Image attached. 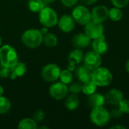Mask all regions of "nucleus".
Here are the masks:
<instances>
[{
	"instance_id": "obj_1",
	"label": "nucleus",
	"mask_w": 129,
	"mask_h": 129,
	"mask_svg": "<svg viewBox=\"0 0 129 129\" xmlns=\"http://www.w3.org/2000/svg\"><path fill=\"white\" fill-rule=\"evenodd\" d=\"M23 44L29 48H36L40 46L43 42V35L39 29H29L26 30L21 36Z\"/></svg>"
},
{
	"instance_id": "obj_2",
	"label": "nucleus",
	"mask_w": 129,
	"mask_h": 129,
	"mask_svg": "<svg viewBox=\"0 0 129 129\" xmlns=\"http://www.w3.org/2000/svg\"><path fill=\"white\" fill-rule=\"evenodd\" d=\"M113 76L109 69L99 67L92 70L91 80L99 87H106L111 84Z\"/></svg>"
},
{
	"instance_id": "obj_3",
	"label": "nucleus",
	"mask_w": 129,
	"mask_h": 129,
	"mask_svg": "<svg viewBox=\"0 0 129 129\" xmlns=\"http://www.w3.org/2000/svg\"><path fill=\"white\" fill-rule=\"evenodd\" d=\"M90 119L91 122L96 126L104 127L110 122L111 117L110 112L104 108V106H102L92 108L90 113Z\"/></svg>"
},
{
	"instance_id": "obj_4",
	"label": "nucleus",
	"mask_w": 129,
	"mask_h": 129,
	"mask_svg": "<svg viewBox=\"0 0 129 129\" xmlns=\"http://www.w3.org/2000/svg\"><path fill=\"white\" fill-rule=\"evenodd\" d=\"M18 61V55L16 50L9 45H5L0 48V63L8 67H12Z\"/></svg>"
},
{
	"instance_id": "obj_5",
	"label": "nucleus",
	"mask_w": 129,
	"mask_h": 129,
	"mask_svg": "<svg viewBox=\"0 0 129 129\" xmlns=\"http://www.w3.org/2000/svg\"><path fill=\"white\" fill-rule=\"evenodd\" d=\"M39 20L42 26L49 28L57 23L58 17L54 10L48 7H44L39 11Z\"/></svg>"
},
{
	"instance_id": "obj_6",
	"label": "nucleus",
	"mask_w": 129,
	"mask_h": 129,
	"mask_svg": "<svg viewBox=\"0 0 129 129\" xmlns=\"http://www.w3.org/2000/svg\"><path fill=\"white\" fill-rule=\"evenodd\" d=\"M72 17L75 20L76 23L83 26L91 20L90 11L86 7L82 5H79L73 8L72 11Z\"/></svg>"
},
{
	"instance_id": "obj_7",
	"label": "nucleus",
	"mask_w": 129,
	"mask_h": 129,
	"mask_svg": "<svg viewBox=\"0 0 129 129\" xmlns=\"http://www.w3.org/2000/svg\"><path fill=\"white\" fill-rule=\"evenodd\" d=\"M60 67L54 63H49L45 66L42 70V77L47 82H54L57 81L60 74Z\"/></svg>"
},
{
	"instance_id": "obj_8",
	"label": "nucleus",
	"mask_w": 129,
	"mask_h": 129,
	"mask_svg": "<svg viewBox=\"0 0 129 129\" xmlns=\"http://www.w3.org/2000/svg\"><path fill=\"white\" fill-rule=\"evenodd\" d=\"M85 33L91 39H98L104 34V26L102 23L91 20L85 25Z\"/></svg>"
},
{
	"instance_id": "obj_9",
	"label": "nucleus",
	"mask_w": 129,
	"mask_h": 129,
	"mask_svg": "<svg viewBox=\"0 0 129 129\" xmlns=\"http://www.w3.org/2000/svg\"><path fill=\"white\" fill-rule=\"evenodd\" d=\"M68 91L69 90L67 85L61 82H55L49 88L50 96L57 101H60L65 98L68 94Z\"/></svg>"
},
{
	"instance_id": "obj_10",
	"label": "nucleus",
	"mask_w": 129,
	"mask_h": 129,
	"mask_svg": "<svg viewBox=\"0 0 129 129\" xmlns=\"http://www.w3.org/2000/svg\"><path fill=\"white\" fill-rule=\"evenodd\" d=\"M83 62L85 66H86L90 70H94L96 68L101 67L102 59L101 54L95 52L94 51H91L84 55Z\"/></svg>"
},
{
	"instance_id": "obj_11",
	"label": "nucleus",
	"mask_w": 129,
	"mask_h": 129,
	"mask_svg": "<svg viewBox=\"0 0 129 129\" xmlns=\"http://www.w3.org/2000/svg\"><path fill=\"white\" fill-rule=\"evenodd\" d=\"M91 16L92 20L104 23L109 18V9L105 5H98L91 10Z\"/></svg>"
},
{
	"instance_id": "obj_12",
	"label": "nucleus",
	"mask_w": 129,
	"mask_h": 129,
	"mask_svg": "<svg viewBox=\"0 0 129 129\" xmlns=\"http://www.w3.org/2000/svg\"><path fill=\"white\" fill-rule=\"evenodd\" d=\"M59 29L63 33H70L73 31L76 26V21L72 15L63 14L58 19L57 23Z\"/></svg>"
},
{
	"instance_id": "obj_13",
	"label": "nucleus",
	"mask_w": 129,
	"mask_h": 129,
	"mask_svg": "<svg viewBox=\"0 0 129 129\" xmlns=\"http://www.w3.org/2000/svg\"><path fill=\"white\" fill-rule=\"evenodd\" d=\"M105 97V102L112 106H116L118 105L120 101L124 98L123 93L116 88H113L109 90L107 93Z\"/></svg>"
},
{
	"instance_id": "obj_14",
	"label": "nucleus",
	"mask_w": 129,
	"mask_h": 129,
	"mask_svg": "<svg viewBox=\"0 0 129 129\" xmlns=\"http://www.w3.org/2000/svg\"><path fill=\"white\" fill-rule=\"evenodd\" d=\"M90 43L91 39L85 33H78L72 39V44L75 48H85L90 45Z\"/></svg>"
},
{
	"instance_id": "obj_15",
	"label": "nucleus",
	"mask_w": 129,
	"mask_h": 129,
	"mask_svg": "<svg viewBox=\"0 0 129 129\" xmlns=\"http://www.w3.org/2000/svg\"><path fill=\"white\" fill-rule=\"evenodd\" d=\"M92 48L93 51L102 55L107 52L108 51V44L106 41V37L104 34L101 36L99 38L93 39L92 42Z\"/></svg>"
},
{
	"instance_id": "obj_16",
	"label": "nucleus",
	"mask_w": 129,
	"mask_h": 129,
	"mask_svg": "<svg viewBox=\"0 0 129 129\" xmlns=\"http://www.w3.org/2000/svg\"><path fill=\"white\" fill-rule=\"evenodd\" d=\"M92 70L88 68L86 66H79L76 70V76L81 83H85L91 80Z\"/></svg>"
},
{
	"instance_id": "obj_17",
	"label": "nucleus",
	"mask_w": 129,
	"mask_h": 129,
	"mask_svg": "<svg viewBox=\"0 0 129 129\" xmlns=\"http://www.w3.org/2000/svg\"><path fill=\"white\" fill-rule=\"evenodd\" d=\"M88 104L91 108L102 107L105 104V97L99 93L94 92L92 94L88 95Z\"/></svg>"
},
{
	"instance_id": "obj_18",
	"label": "nucleus",
	"mask_w": 129,
	"mask_h": 129,
	"mask_svg": "<svg viewBox=\"0 0 129 129\" xmlns=\"http://www.w3.org/2000/svg\"><path fill=\"white\" fill-rule=\"evenodd\" d=\"M11 69V73L10 75V78L12 79H15L17 77H21L23 76L26 72V65L24 63L22 62H17L12 67Z\"/></svg>"
},
{
	"instance_id": "obj_19",
	"label": "nucleus",
	"mask_w": 129,
	"mask_h": 129,
	"mask_svg": "<svg viewBox=\"0 0 129 129\" xmlns=\"http://www.w3.org/2000/svg\"><path fill=\"white\" fill-rule=\"evenodd\" d=\"M84 54L82 49L75 48L73 50L68 56V63H73L75 64H79L82 61H83Z\"/></svg>"
},
{
	"instance_id": "obj_20",
	"label": "nucleus",
	"mask_w": 129,
	"mask_h": 129,
	"mask_svg": "<svg viewBox=\"0 0 129 129\" xmlns=\"http://www.w3.org/2000/svg\"><path fill=\"white\" fill-rule=\"evenodd\" d=\"M79 106V101L77 94H72L65 101V107L69 110H75Z\"/></svg>"
},
{
	"instance_id": "obj_21",
	"label": "nucleus",
	"mask_w": 129,
	"mask_h": 129,
	"mask_svg": "<svg viewBox=\"0 0 129 129\" xmlns=\"http://www.w3.org/2000/svg\"><path fill=\"white\" fill-rule=\"evenodd\" d=\"M43 42L46 46L49 48H53L57 45L58 40H57V37L56 36V35L48 32L46 34L43 36Z\"/></svg>"
},
{
	"instance_id": "obj_22",
	"label": "nucleus",
	"mask_w": 129,
	"mask_h": 129,
	"mask_svg": "<svg viewBox=\"0 0 129 129\" xmlns=\"http://www.w3.org/2000/svg\"><path fill=\"white\" fill-rule=\"evenodd\" d=\"M44 2L43 0H29L27 4L28 8L34 13H39V11L45 7Z\"/></svg>"
},
{
	"instance_id": "obj_23",
	"label": "nucleus",
	"mask_w": 129,
	"mask_h": 129,
	"mask_svg": "<svg viewBox=\"0 0 129 129\" xmlns=\"http://www.w3.org/2000/svg\"><path fill=\"white\" fill-rule=\"evenodd\" d=\"M97 85L92 81H88L85 83H82V91L85 95H91L94 93L97 90Z\"/></svg>"
},
{
	"instance_id": "obj_24",
	"label": "nucleus",
	"mask_w": 129,
	"mask_h": 129,
	"mask_svg": "<svg viewBox=\"0 0 129 129\" xmlns=\"http://www.w3.org/2000/svg\"><path fill=\"white\" fill-rule=\"evenodd\" d=\"M17 127L20 129H36L37 124L33 119L26 118L19 122Z\"/></svg>"
},
{
	"instance_id": "obj_25",
	"label": "nucleus",
	"mask_w": 129,
	"mask_h": 129,
	"mask_svg": "<svg viewBox=\"0 0 129 129\" xmlns=\"http://www.w3.org/2000/svg\"><path fill=\"white\" fill-rule=\"evenodd\" d=\"M123 17V13L121 10V8H119L117 7H113L109 10V18L114 21L118 22L122 20Z\"/></svg>"
},
{
	"instance_id": "obj_26",
	"label": "nucleus",
	"mask_w": 129,
	"mask_h": 129,
	"mask_svg": "<svg viewBox=\"0 0 129 129\" xmlns=\"http://www.w3.org/2000/svg\"><path fill=\"white\" fill-rule=\"evenodd\" d=\"M59 79H60V82L68 85L70 84L73 82V76L72 74V72L69 70H63L62 71H60V77Z\"/></svg>"
},
{
	"instance_id": "obj_27",
	"label": "nucleus",
	"mask_w": 129,
	"mask_h": 129,
	"mask_svg": "<svg viewBox=\"0 0 129 129\" xmlns=\"http://www.w3.org/2000/svg\"><path fill=\"white\" fill-rule=\"evenodd\" d=\"M11 104L10 101L3 96L0 97V114H5L8 113L11 109Z\"/></svg>"
},
{
	"instance_id": "obj_28",
	"label": "nucleus",
	"mask_w": 129,
	"mask_h": 129,
	"mask_svg": "<svg viewBox=\"0 0 129 129\" xmlns=\"http://www.w3.org/2000/svg\"><path fill=\"white\" fill-rule=\"evenodd\" d=\"M82 85L81 82H71L70 86L68 87V90L71 94H78L80 92H82Z\"/></svg>"
},
{
	"instance_id": "obj_29",
	"label": "nucleus",
	"mask_w": 129,
	"mask_h": 129,
	"mask_svg": "<svg viewBox=\"0 0 129 129\" xmlns=\"http://www.w3.org/2000/svg\"><path fill=\"white\" fill-rule=\"evenodd\" d=\"M119 108L124 114L129 113V100L128 99H122L120 103L118 104Z\"/></svg>"
},
{
	"instance_id": "obj_30",
	"label": "nucleus",
	"mask_w": 129,
	"mask_h": 129,
	"mask_svg": "<svg viewBox=\"0 0 129 129\" xmlns=\"http://www.w3.org/2000/svg\"><path fill=\"white\" fill-rule=\"evenodd\" d=\"M11 73V67H8L3 65H0V77L5 79L8 77H10Z\"/></svg>"
},
{
	"instance_id": "obj_31",
	"label": "nucleus",
	"mask_w": 129,
	"mask_h": 129,
	"mask_svg": "<svg viewBox=\"0 0 129 129\" xmlns=\"http://www.w3.org/2000/svg\"><path fill=\"white\" fill-rule=\"evenodd\" d=\"M114 7H117L119 8H123L128 5L129 0H110Z\"/></svg>"
},
{
	"instance_id": "obj_32",
	"label": "nucleus",
	"mask_w": 129,
	"mask_h": 129,
	"mask_svg": "<svg viewBox=\"0 0 129 129\" xmlns=\"http://www.w3.org/2000/svg\"><path fill=\"white\" fill-rule=\"evenodd\" d=\"M123 113L120 110L119 108H116V109H113L110 112V117L111 119H119L121 118L122 116H123Z\"/></svg>"
},
{
	"instance_id": "obj_33",
	"label": "nucleus",
	"mask_w": 129,
	"mask_h": 129,
	"mask_svg": "<svg viewBox=\"0 0 129 129\" xmlns=\"http://www.w3.org/2000/svg\"><path fill=\"white\" fill-rule=\"evenodd\" d=\"M33 119L36 122H41V121H42L45 119V113H44L43 110H39L36 111L33 113Z\"/></svg>"
},
{
	"instance_id": "obj_34",
	"label": "nucleus",
	"mask_w": 129,
	"mask_h": 129,
	"mask_svg": "<svg viewBox=\"0 0 129 129\" xmlns=\"http://www.w3.org/2000/svg\"><path fill=\"white\" fill-rule=\"evenodd\" d=\"M60 1L62 5L67 8L74 7L79 2V0H60Z\"/></svg>"
},
{
	"instance_id": "obj_35",
	"label": "nucleus",
	"mask_w": 129,
	"mask_h": 129,
	"mask_svg": "<svg viewBox=\"0 0 129 129\" xmlns=\"http://www.w3.org/2000/svg\"><path fill=\"white\" fill-rule=\"evenodd\" d=\"M82 2L85 5H94L95 4L98 0H82Z\"/></svg>"
},
{
	"instance_id": "obj_36",
	"label": "nucleus",
	"mask_w": 129,
	"mask_h": 129,
	"mask_svg": "<svg viewBox=\"0 0 129 129\" xmlns=\"http://www.w3.org/2000/svg\"><path fill=\"white\" fill-rule=\"evenodd\" d=\"M40 32L42 33V34L44 36L45 34H46L48 31V27H46V26H44L43 28H42L41 29H40Z\"/></svg>"
},
{
	"instance_id": "obj_37",
	"label": "nucleus",
	"mask_w": 129,
	"mask_h": 129,
	"mask_svg": "<svg viewBox=\"0 0 129 129\" xmlns=\"http://www.w3.org/2000/svg\"><path fill=\"white\" fill-rule=\"evenodd\" d=\"M111 129H125V126L124 125H114V126H112Z\"/></svg>"
},
{
	"instance_id": "obj_38",
	"label": "nucleus",
	"mask_w": 129,
	"mask_h": 129,
	"mask_svg": "<svg viewBox=\"0 0 129 129\" xmlns=\"http://www.w3.org/2000/svg\"><path fill=\"white\" fill-rule=\"evenodd\" d=\"M125 70L127 71L128 73H129V59L127 60V62L125 63Z\"/></svg>"
},
{
	"instance_id": "obj_39",
	"label": "nucleus",
	"mask_w": 129,
	"mask_h": 129,
	"mask_svg": "<svg viewBox=\"0 0 129 129\" xmlns=\"http://www.w3.org/2000/svg\"><path fill=\"white\" fill-rule=\"evenodd\" d=\"M3 93H4V89H3L2 86L0 85V97L3 95Z\"/></svg>"
},
{
	"instance_id": "obj_40",
	"label": "nucleus",
	"mask_w": 129,
	"mask_h": 129,
	"mask_svg": "<svg viewBox=\"0 0 129 129\" xmlns=\"http://www.w3.org/2000/svg\"><path fill=\"white\" fill-rule=\"evenodd\" d=\"M45 2H46V3H51V2H54V1H56V0H43Z\"/></svg>"
},
{
	"instance_id": "obj_41",
	"label": "nucleus",
	"mask_w": 129,
	"mask_h": 129,
	"mask_svg": "<svg viewBox=\"0 0 129 129\" xmlns=\"http://www.w3.org/2000/svg\"><path fill=\"white\" fill-rule=\"evenodd\" d=\"M1 45H2V39L0 37V46H1Z\"/></svg>"
}]
</instances>
